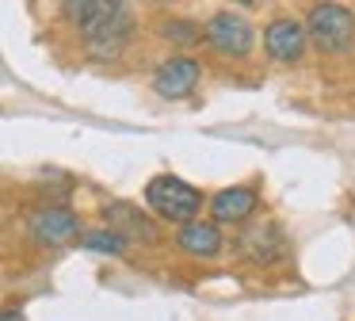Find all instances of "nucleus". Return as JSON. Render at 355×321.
<instances>
[{"label": "nucleus", "mask_w": 355, "mask_h": 321, "mask_svg": "<svg viewBox=\"0 0 355 321\" xmlns=\"http://www.w3.org/2000/svg\"><path fill=\"white\" fill-rule=\"evenodd\" d=\"M80 35H85V46L92 58H119V54L130 46L134 38V12L126 4H115V0H103L100 15L96 19H88L85 27H80Z\"/></svg>", "instance_id": "obj_1"}, {"label": "nucleus", "mask_w": 355, "mask_h": 321, "mask_svg": "<svg viewBox=\"0 0 355 321\" xmlns=\"http://www.w3.org/2000/svg\"><path fill=\"white\" fill-rule=\"evenodd\" d=\"M146 203L157 218L187 226V222H195L202 211V191L191 188L187 180H180V176H153V180L146 183Z\"/></svg>", "instance_id": "obj_2"}, {"label": "nucleus", "mask_w": 355, "mask_h": 321, "mask_svg": "<svg viewBox=\"0 0 355 321\" xmlns=\"http://www.w3.org/2000/svg\"><path fill=\"white\" fill-rule=\"evenodd\" d=\"M306 38L324 58H344L355 50V12H347L344 4H317L309 12Z\"/></svg>", "instance_id": "obj_3"}, {"label": "nucleus", "mask_w": 355, "mask_h": 321, "mask_svg": "<svg viewBox=\"0 0 355 321\" xmlns=\"http://www.w3.org/2000/svg\"><path fill=\"white\" fill-rule=\"evenodd\" d=\"M210 50L222 54V58H248L252 54V42H256V31L248 23V15L241 12H214L202 27Z\"/></svg>", "instance_id": "obj_4"}, {"label": "nucleus", "mask_w": 355, "mask_h": 321, "mask_svg": "<svg viewBox=\"0 0 355 321\" xmlns=\"http://www.w3.org/2000/svg\"><path fill=\"white\" fill-rule=\"evenodd\" d=\"M306 23L294 19V15H279L263 31V50L275 65H298L306 58Z\"/></svg>", "instance_id": "obj_5"}, {"label": "nucleus", "mask_w": 355, "mask_h": 321, "mask_svg": "<svg viewBox=\"0 0 355 321\" xmlns=\"http://www.w3.org/2000/svg\"><path fill=\"white\" fill-rule=\"evenodd\" d=\"M27 229H31L35 241L42 245H69L77 241L85 229H80V218L69 211V206H42V211L31 214V222H27Z\"/></svg>", "instance_id": "obj_6"}, {"label": "nucleus", "mask_w": 355, "mask_h": 321, "mask_svg": "<svg viewBox=\"0 0 355 321\" xmlns=\"http://www.w3.org/2000/svg\"><path fill=\"white\" fill-rule=\"evenodd\" d=\"M199 81H202V69L195 58H168L153 73V92L161 99H184L199 88Z\"/></svg>", "instance_id": "obj_7"}, {"label": "nucleus", "mask_w": 355, "mask_h": 321, "mask_svg": "<svg viewBox=\"0 0 355 321\" xmlns=\"http://www.w3.org/2000/svg\"><path fill=\"white\" fill-rule=\"evenodd\" d=\"M103 222H107V229L119 233L123 241H157V233H161L157 222L134 203H107L103 206Z\"/></svg>", "instance_id": "obj_8"}, {"label": "nucleus", "mask_w": 355, "mask_h": 321, "mask_svg": "<svg viewBox=\"0 0 355 321\" xmlns=\"http://www.w3.org/2000/svg\"><path fill=\"white\" fill-rule=\"evenodd\" d=\"M256 206H260V195H256V188H225L218 191L214 199H210V214H214V226L218 222H233V226H241V222H248L256 214Z\"/></svg>", "instance_id": "obj_9"}, {"label": "nucleus", "mask_w": 355, "mask_h": 321, "mask_svg": "<svg viewBox=\"0 0 355 321\" xmlns=\"http://www.w3.org/2000/svg\"><path fill=\"white\" fill-rule=\"evenodd\" d=\"M279 252H283V233L271 222L248 226L241 233V256L252 260V264H271V260H279Z\"/></svg>", "instance_id": "obj_10"}, {"label": "nucleus", "mask_w": 355, "mask_h": 321, "mask_svg": "<svg viewBox=\"0 0 355 321\" xmlns=\"http://www.w3.org/2000/svg\"><path fill=\"white\" fill-rule=\"evenodd\" d=\"M176 245L187 256H218V252H222V229H218L214 222L195 218V222H187V226H180Z\"/></svg>", "instance_id": "obj_11"}, {"label": "nucleus", "mask_w": 355, "mask_h": 321, "mask_svg": "<svg viewBox=\"0 0 355 321\" xmlns=\"http://www.w3.org/2000/svg\"><path fill=\"white\" fill-rule=\"evenodd\" d=\"M161 35L168 38L172 46H195L202 38V27L195 19H187V15H172V19H164Z\"/></svg>", "instance_id": "obj_12"}, {"label": "nucleus", "mask_w": 355, "mask_h": 321, "mask_svg": "<svg viewBox=\"0 0 355 321\" xmlns=\"http://www.w3.org/2000/svg\"><path fill=\"white\" fill-rule=\"evenodd\" d=\"M80 245L92 249V252H107V256H123L126 252V241L119 233H111L107 226L103 229H85V233H80Z\"/></svg>", "instance_id": "obj_13"}, {"label": "nucleus", "mask_w": 355, "mask_h": 321, "mask_svg": "<svg viewBox=\"0 0 355 321\" xmlns=\"http://www.w3.org/2000/svg\"><path fill=\"white\" fill-rule=\"evenodd\" d=\"M0 321H27L19 310H0Z\"/></svg>", "instance_id": "obj_14"}]
</instances>
